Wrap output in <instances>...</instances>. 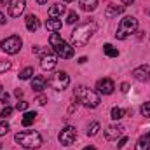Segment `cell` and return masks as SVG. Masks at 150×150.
Returning <instances> with one entry per match:
<instances>
[{
    "label": "cell",
    "mask_w": 150,
    "mask_h": 150,
    "mask_svg": "<svg viewBox=\"0 0 150 150\" xmlns=\"http://www.w3.org/2000/svg\"><path fill=\"white\" fill-rule=\"evenodd\" d=\"M25 25H26V30L28 32H37L38 28H40V21H38V18L35 14H28L26 18H25Z\"/></svg>",
    "instance_id": "cell-14"
},
{
    "label": "cell",
    "mask_w": 150,
    "mask_h": 150,
    "mask_svg": "<svg viewBox=\"0 0 150 150\" xmlns=\"http://www.w3.org/2000/svg\"><path fill=\"white\" fill-rule=\"evenodd\" d=\"M120 91H122V93H127V91H129V84H127V82H122V84H120Z\"/></svg>",
    "instance_id": "cell-35"
},
{
    "label": "cell",
    "mask_w": 150,
    "mask_h": 150,
    "mask_svg": "<svg viewBox=\"0 0 150 150\" xmlns=\"http://www.w3.org/2000/svg\"><path fill=\"white\" fill-rule=\"evenodd\" d=\"M126 143H127V136H120V140L117 142V145H115V147H117V149H122Z\"/></svg>",
    "instance_id": "cell-32"
},
{
    "label": "cell",
    "mask_w": 150,
    "mask_h": 150,
    "mask_svg": "<svg viewBox=\"0 0 150 150\" xmlns=\"http://www.w3.org/2000/svg\"><path fill=\"white\" fill-rule=\"evenodd\" d=\"M21 45H23V40L18 37V35H11V37L4 38L0 42V49L5 54H18L21 51Z\"/></svg>",
    "instance_id": "cell-6"
},
{
    "label": "cell",
    "mask_w": 150,
    "mask_h": 150,
    "mask_svg": "<svg viewBox=\"0 0 150 150\" xmlns=\"http://www.w3.org/2000/svg\"><path fill=\"white\" fill-rule=\"evenodd\" d=\"M45 86H47V79L44 75H37V77L32 79V89L35 93H42L45 89Z\"/></svg>",
    "instance_id": "cell-15"
},
{
    "label": "cell",
    "mask_w": 150,
    "mask_h": 150,
    "mask_svg": "<svg viewBox=\"0 0 150 150\" xmlns=\"http://www.w3.org/2000/svg\"><path fill=\"white\" fill-rule=\"evenodd\" d=\"M4 23H5V16L0 12V25H4Z\"/></svg>",
    "instance_id": "cell-39"
},
{
    "label": "cell",
    "mask_w": 150,
    "mask_h": 150,
    "mask_svg": "<svg viewBox=\"0 0 150 150\" xmlns=\"http://www.w3.org/2000/svg\"><path fill=\"white\" fill-rule=\"evenodd\" d=\"M37 4H40V5H44V4H47V0H37Z\"/></svg>",
    "instance_id": "cell-41"
},
{
    "label": "cell",
    "mask_w": 150,
    "mask_h": 150,
    "mask_svg": "<svg viewBox=\"0 0 150 150\" xmlns=\"http://www.w3.org/2000/svg\"><path fill=\"white\" fill-rule=\"evenodd\" d=\"M0 101H2L4 105H7V103H9V94H7V93H2V94H0Z\"/></svg>",
    "instance_id": "cell-34"
},
{
    "label": "cell",
    "mask_w": 150,
    "mask_h": 150,
    "mask_svg": "<svg viewBox=\"0 0 150 150\" xmlns=\"http://www.w3.org/2000/svg\"><path fill=\"white\" fill-rule=\"evenodd\" d=\"M124 7H126V5H115V4H110V5L107 7V11H105V18H107V19L117 18L119 14L124 12Z\"/></svg>",
    "instance_id": "cell-16"
},
{
    "label": "cell",
    "mask_w": 150,
    "mask_h": 150,
    "mask_svg": "<svg viewBox=\"0 0 150 150\" xmlns=\"http://www.w3.org/2000/svg\"><path fill=\"white\" fill-rule=\"evenodd\" d=\"M110 115H112L113 120H120V119L126 115V110H124V108H119V107H113V108H112V113H110Z\"/></svg>",
    "instance_id": "cell-23"
},
{
    "label": "cell",
    "mask_w": 150,
    "mask_h": 150,
    "mask_svg": "<svg viewBox=\"0 0 150 150\" xmlns=\"http://www.w3.org/2000/svg\"><path fill=\"white\" fill-rule=\"evenodd\" d=\"M140 112H142V115H143V117H150V101H145V103L142 105Z\"/></svg>",
    "instance_id": "cell-28"
},
{
    "label": "cell",
    "mask_w": 150,
    "mask_h": 150,
    "mask_svg": "<svg viewBox=\"0 0 150 150\" xmlns=\"http://www.w3.org/2000/svg\"><path fill=\"white\" fill-rule=\"evenodd\" d=\"M32 75H33V67H26L25 70L19 72V79L21 80H28V79H32Z\"/></svg>",
    "instance_id": "cell-24"
},
{
    "label": "cell",
    "mask_w": 150,
    "mask_h": 150,
    "mask_svg": "<svg viewBox=\"0 0 150 150\" xmlns=\"http://www.w3.org/2000/svg\"><path fill=\"white\" fill-rule=\"evenodd\" d=\"M82 150H96L94 147H86V149H82Z\"/></svg>",
    "instance_id": "cell-42"
},
{
    "label": "cell",
    "mask_w": 150,
    "mask_h": 150,
    "mask_svg": "<svg viewBox=\"0 0 150 150\" xmlns=\"http://www.w3.org/2000/svg\"><path fill=\"white\" fill-rule=\"evenodd\" d=\"M75 98H79L87 108H96L98 105H100V94L96 93V91H93V89H89V87H86V86H77L74 91Z\"/></svg>",
    "instance_id": "cell-2"
},
{
    "label": "cell",
    "mask_w": 150,
    "mask_h": 150,
    "mask_svg": "<svg viewBox=\"0 0 150 150\" xmlns=\"http://www.w3.org/2000/svg\"><path fill=\"white\" fill-rule=\"evenodd\" d=\"M0 149H2V145H0Z\"/></svg>",
    "instance_id": "cell-46"
},
{
    "label": "cell",
    "mask_w": 150,
    "mask_h": 150,
    "mask_svg": "<svg viewBox=\"0 0 150 150\" xmlns=\"http://www.w3.org/2000/svg\"><path fill=\"white\" fill-rule=\"evenodd\" d=\"M133 77L140 82H149L150 80V65H142L133 70Z\"/></svg>",
    "instance_id": "cell-13"
},
{
    "label": "cell",
    "mask_w": 150,
    "mask_h": 150,
    "mask_svg": "<svg viewBox=\"0 0 150 150\" xmlns=\"http://www.w3.org/2000/svg\"><path fill=\"white\" fill-rule=\"evenodd\" d=\"M47 84H49L54 91H63V89H67L68 84H70V75L67 74V72H56V74L47 80Z\"/></svg>",
    "instance_id": "cell-7"
},
{
    "label": "cell",
    "mask_w": 150,
    "mask_h": 150,
    "mask_svg": "<svg viewBox=\"0 0 150 150\" xmlns=\"http://www.w3.org/2000/svg\"><path fill=\"white\" fill-rule=\"evenodd\" d=\"M26 108H28V101L21 100V101H18V103H16V110H19V112H25Z\"/></svg>",
    "instance_id": "cell-31"
},
{
    "label": "cell",
    "mask_w": 150,
    "mask_h": 150,
    "mask_svg": "<svg viewBox=\"0 0 150 150\" xmlns=\"http://www.w3.org/2000/svg\"><path fill=\"white\" fill-rule=\"evenodd\" d=\"M35 119H37V112H26L23 115V119H21V124L25 127H28V126H32L35 122Z\"/></svg>",
    "instance_id": "cell-21"
},
{
    "label": "cell",
    "mask_w": 150,
    "mask_h": 150,
    "mask_svg": "<svg viewBox=\"0 0 150 150\" xmlns=\"http://www.w3.org/2000/svg\"><path fill=\"white\" fill-rule=\"evenodd\" d=\"M86 61H87V58H86V56H82V58H79V63H80V65H84Z\"/></svg>",
    "instance_id": "cell-37"
},
{
    "label": "cell",
    "mask_w": 150,
    "mask_h": 150,
    "mask_svg": "<svg viewBox=\"0 0 150 150\" xmlns=\"http://www.w3.org/2000/svg\"><path fill=\"white\" fill-rule=\"evenodd\" d=\"M103 52H105L108 58H117V56H119V51L113 47L112 44H105V45H103Z\"/></svg>",
    "instance_id": "cell-22"
},
{
    "label": "cell",
    "mask_w": 150,
    "mask_h": 150,
    "mask_svg": "<svg viewBox=\"0 0 150 150\" xmlns=\"http://www.w3.org/2000/svg\"><path fill=\"white\" fill-rule=\"evenodd\" d=\"M98 131H100V124H98V122H93V124L89 126V129H87V136H96Z\"/></svg>",
    "instance_id": "cell-25"
},
{
    "label": "cell",
    "mask_w": 150,
    "mask_h": 150,
    "mask_svg": "<svg viewBox=\"0 0 150 150\" xmlns=\"http://www.w3.org/2000/svg\"><path fill=\"white\" fill-rule=\"evenodd\" d=\"M150 149V131L145 133L143 136H140V140L136 142V150H149Z\"/></svg>",
    "instance_id": "cell-17"
},
{
    "label": "cell",
    "mask_w": 150,
    "mask_h": 150,
    "mask_svg": "<svg viewBox=\"0 0 150 150\" xmlns=\"http://www.w3.org/2000/svg\"><path fill=\"white\" fill-rule=\"evenodd\" d=\"M136 30H138V19H136L134 16H126L124 19H120V23H119V26H117L115 38L126 40L127 37H131Z\"/></svg>",
    "instance_id": "cell-5"
},
{
    "label": "cell",
    "mask_w": 150,
    "mask_h": 150,
    "mask_svg": "<svg viewBox=\"0 0 150 150\" xmlns=\"http://www.w3.org/2000/svg\"><path fill=\"white\" fill-rule=\"evenodd\" d=\"M124 134V127L120 124H113V126H108L107 131H105V138L108 142H115L117 138H120Z\"/></svg>",
    "instance_id": "cell-12"
},
{
    "label": "cell",
    "mask_w": 150,
    "mask_h": 150,
    "mask_svg": "<svg viewBox=\"0 0 150 150\" xmlns=\"http://www.w3.org/2000/svg\"><path fill=\"white\" fill-rule=\"evenodd\" d=\"M98 7V0H80V9L86 12H93Z\"/></svg>",
    "instance_id": "cell-20"
},
{
    "label": "cell",
    "mask_w": 150,
    "mask_h": 150,
    "mask_svg": "<svg viewBox=\"0 0 150 150\" xmlns=\"http://www.w3.org/2000/svg\"><path fill=\"white\" fill-rule=\"evenodd\" d=\"M65 11H67L65 5H61V4H54V5L49 9V18H56V19H59L61 14H63Z\"/></svg>",
    "instance_id": "cell-19"
},
{
    "label": "cell",
    "mask_w": 150,
    "mask_h": 150,
    "mask_svg": "<svg viewBox=\"0 0 150 150\" xmlns=\"http://www.w3.org/2000/svg\"><path fill=\"white\" fill-rule=\"evenodd\" d=\"M77 21H79V14H77L75 11L68 12V16H67V23H68V25H74V23H77Z\"/></svg>",
    "instance_id": "cell-26"
},
{
    "label": "cell",
    "mask_w": 150,
    "mask_h": 150,
    "mask_svg": "<svg viewBox=\"0 0 150 150\" xmlns=\"http://www.w3.org/2000/svg\"><path fill=\"white\" fill-rule=\"evenodd\" d=\"M12 112H14V108H12V107H9V105H5V107H4V110L0 112V117H2V119H7V117H11V115H12Z\"/></svg>",
    "instance_id": "cell-27"
},
{
    "label": "cell",
    "mask_w": 150,
    "mask_h": 150,
    "mask_svg": "<svg viewBox=\"0 0 150 150\" xmlns=\"http://www.w3.org/2000/svg\"><path fill=\"white\" fill-rule=\"evenodd\" d=\"M49 44H51L52 51H54L59 58H63V59H70V58L74 56V47H72L67 40H63L58 33H51V37H49Z\"/></svg>",
    "instance_id": "cell-3"
},
{
    "label": "cell",
    "mask_w": 150,
    "mask_h": 150,
    "mask_svg": "<svg viewBox=\"0 0 150 150\" xmlns=\"http://www.w3.org/2000/svg\"><path fill=\"white\" fill-rule=\"evenodd\" d=\"M9 2H11V0H0V5H7Z\"/></svg>",
    "instance_id": "cell-40"
},
{
    "label": "cell",
    "mask_w": 150,
    "mask_h": 150,
    "mask_svg": "<svg viewBox=\"0 0 150 150\" xmlns=\"http://www.w3.org/2000/svg\"><path fill=\"white\" fill-rule=\"evenodd\" d=\"M96 23H84L80 26H77L74 32H72V47H84L91 37L96 33Z\"/></svg>",
    "instance_id": "cell-1"
},
{
    "label": "cell",
    "mask_w": 150,
    "mask_h": 150,
    "mask_svg": "<svg viewBox=\"0 0 150 150\" xmlns=\"http://www.w3.org/2000/svg\"><path fill=\"white\" fill-rule=\"evenodd\" d=\"M26 7V0H11L9 2V16L11 18H19Z\"/></svg>",
    "instance_id": "cell-11"
},
{
    "label": "cell",
    "mask_w": 150,
    "mask_h": 150,
    "mask_svg": "<svg viewBox=\"0 0 150 150\" xmlns=\"http://www.w3.org/2000/svg\"><path fill=\"white\" fill-rule=\"evenodd\" d=\"M2 93H4V87H2V84H0V94H2Z\"/></svg>",
    "instance_id": "cell-43"
},
{
    "label": "cell",
    "mask_w": 150,
    "mask_h": 150,
    "mask_svg": "<svg viewBox=\"0 0 150 150\" xmlns=\"http://www.w3.org/2000/svg\"><path fill=\"white\" fill-rule=\"evenodd\" d=\"M9 129H11V126H9L5 120H2V122H0V136L7 134V133H9Z\"/></svg>",
    "instance_id": "cell-30"
},
{
    "label": "cell",
    "mask_w": 150,
    "mask_h": 150,
    "mask_svg": "<svg viewBox=\"0 0 150 150\" xmlns=\"http://www.w3.org/2000/svg\"><path fill=\"white\" fill-rule=\"evenodd\" d=\"M56 65H58V58H56V54H51V52L42 54V58H40V67H42V70L51 72V70L56 68Z\"/></svg>",
    "instance_id": "cell-9"
},
{
    "label": "cell",
    "mask_w": 150,
    "mask_h": 150,
    "mask_svg": "<svg viewBox=\"0 0 150 150\" xmlns=\"http://www.w3.org/2000/svg\"><path fill=\"white\" fill-rule=\"evenodd\" d=\"M61 19H56V18H49L47 21H45V28L47 30H51L52 33H56L58 30H61Z\"/></svg>",
    "instance_id": "cell-18"
},
{
    "label": "cell",
    "mask_w": 150,
    "mask_h": 150,
    "mask_svg": "<svg viewBox=\"0 0 150 150\" xmlns=\"http://www.w3.org/2000/svg\"><path fill=\"white\" fill-rule=\"evenodd\" d=\"M35 103H38V105H45L47 103V96H37V100H35Z\"/></svg>",
    "instance_id": "cell-33"
},
{
    "label": "cell",
    "mask_w": 150,
    "mask_h": 150,
    "mask_svg": "<svg viewBox=\"0 0 150 150\" xmlns=\"http://www.w3.org/2000/svg\"><path fill=\"white\" fill-rule=\"evenodd\" d=\"M63 2H74V0H63Z\"/></svg>",
    "instance_id": "cell-45"
},
{
    "label": "cell",
    "mask_w": 150,
    "mask_h": 150,
    "mask_svg": "<svg viewBox=\"0 0 150 150\" xmlns=\"http://www.w3.org/2000/svg\"><path fill=\"white\" fill-rule=\"evenodd\" d=\"M145 12H147V14H149V16H150V9H147V11H145Z\"/></svg>",
    "instance_id": "cell-44"
},
{
    "label": "cell",
    "mask_w": 150,
    "mask_h": 150,
    "mask_svg": "<svg viewBox=\"0 0 150 150\" xmlns=\"http://www.w3.org/2000/svg\"><path fill=\"white\" fill-rule=\"evenodd\" d=\"M14 94H16V98H18V100H19V98H23V91H21V89H16V91H14Z\"/></svg>",
    "instance_id": "cell-36"
},
{
    "label": "cell",
    "mask_w": 150,
    "mask_h": 150,
    "mask_svg": "<svg viewBox=\"0 0 150 150\" xmlns=\"http://www.w3.org/2000/svg\"><path fill=\"white\" fill-rule=\"evenodd\" d=\"M75 138H77V129H75L74 126H67V127H63V129L59 131V134H58L59 143L65 145V147L72 145V143L75 142Z\"/></svg>",
    "instance_id": "cell-8"
},
{
    "label": "cell",
    "mask_w": 150,
    "mask_h": 150,
    "mask_svg": "<svg viewBox=\"0 0 150 150\" xmlns=\"http://www.w3.org/2000/svg\"><path fill=\"white\" fill-rule=\"evenodd\" d=\"M113 89H115V84H113L112 79H100L98 82H96V91H98V94H112Z\"/></svg>",
    "instance_id": "cell-10"
},
{
    "label": "cell",
    "mask_w": 150,
    "mask_h": 150,
    "mask_svg": "<svg viewBox=\"0 0 150 150\" xmlns=\"http://www.w3.org/2000/svg\"><path fill=\"white\" fill-rule=\"evenodd\" d=\"M16 143H19L23 149H38L42 145V136L38 134L37 131H23V133H18L14 136Z\"/></svg>",
    "instance_id": "cell-4"
},
{
    "label": "cell",
    "mask_w": 150,
    "mask_h": 150,
    "mask_svg": "<svg viewBox=\"0 0 150 150\" xmlns=\"http://www.w3.org/2000/svg\"><path fill=\"white\" fill-rule=\"evenodd\" d=\"M120 2H122V4H124V5H131V4H133V2H134V0H120Z\"/></svg>",
    "instance_id": "cell-38"
},
{
    "label": "cell",
    "mask_w": 150,
    "mask_h": 150,
    "mask_svg": "<svg viewBox=\"0 0 150 150\" xmlns=\"http://www.w3.org/2000/svg\"><path fill=\"white\" fill-rule=\"evenodd\" d=\"M11 61H7V59H2L0 61V74H4V72H7V70H11Z\"/></svg>",
    "instance_id": "cell-29"
}]
</instances>
